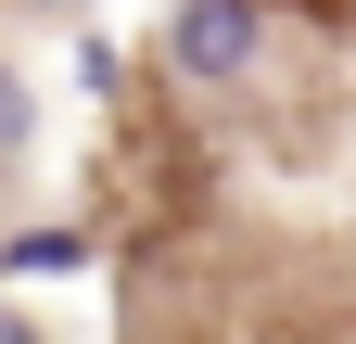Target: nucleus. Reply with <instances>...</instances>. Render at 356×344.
<instances>
[{
	"instance_id": "obj_1",
	"label": "nucleus",
	"mask_w": 356,
	"mask_h": 344,
	"mask_svg": "<svg viewBox=\"0 0 356 344\" xmlns=\"http://www.w3.org/2000/svg\"><path fill=\"white\" fill-rule=\"evenodd\" d=\"M254 52H267V0H178L165 13V64L191 90H242Z\"/></svg>"
},
{
	"instance_id": "obj_2",
	"label": "nucleus",
	"mask_w": 356,
	"mask_h": 344,
	"mask_svg": "<svg viewBox=\"0 0 356 344\" xmlns=\"http://www.w3.org/2000/svg\"><path fill=\"white\" fill-rule=\"evenodd\" d=\"M89 268V230H13L0 242V281H76Z\"/></svg>"
},
{
	"instance_id": "obj_3",
	"label": "nucleus",
	"mask_w": 356,
	"mask_h": 344,
	"mask_svg": "<svg viewBox=\"0 0 356 344\" xmlns=\"http://www.w3.org/2000/svg\"><path fill=\"white\" fill-rule=\"evenodd\" d=\"M26 141H38V90H26V77H13V64H0V166H13Z\"/></svg>"
},
{
	"instance_id": "obj_4",
	"label": "nucleus",
	"mask_w": 356,
	"mask_h": 344,
	"mask_svg": "<svg viewBox=\"0 0 356 344\" xmlns=\"http://www.w3.org/2000/svg\"><path fill=\"white\" fill-rule=\"evenodd\" d=\"M115 77H127V64H115V38H76V90H89V102H115Z\"/></svg>"
},
{
	"instance_id": "obj_5",
	"label": "nucleus",
	"mask_w": 356,
	"mask_h": 344,
	"mask_svg": "<svg viewBox=\"0 0 356 344\" xmlns=\"http://www.w3.org/2000/svg\"><path fill=\"white\" fill-rule=\"evenodd\" d=\"M38 13H89V0H38Z\"/></svg>"
}]
</instances>
